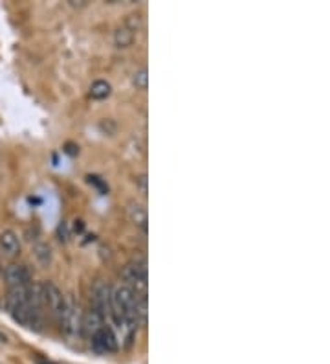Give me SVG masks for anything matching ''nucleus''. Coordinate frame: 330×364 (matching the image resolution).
Listing matches in <instances>:
<instances>
[{"label":"nucleus","mask_w":330,"mask_h":364,"mask_svg":"<svg viewBox=\"0 0 330 364\" xmlns=\"http://www.w3.org/2000/svg\"><path fill=\"white\" fill-rule=\"evenodd\" d=\"M61 331L65 333L66 339L75 340L83 337V311H81L79 303L75 302L72 296H66L65 308L61 311L59 319Z\"/></svg>","instance_id":"obj_1"},{"label":"nucleus","mask_w":330,"mask_h":364,"mask_svg":"<svg viewBox=\"0 0 330 364\" xmlns=\"http://www.w3.org/2000/svg\"><path fill=\"white\" fill-rule=\"evenodd\" d=\"M121 278L136 296H147V261L146 258L132 259L121 271Z\"/></svg>","instance_id":"obj_2"},{"label":"nucleus","mask_w":330,"mask_h":364,"mask_svg":"<svg viewBox=\"0 0 330 364\" xmlns=\"http://www.w3.org/2000/svg\"><path fill=\"white\" fill-rule=\"evenodd\" d=\"M88 340H91V346L95 354H114L120 348L118 335L109 322H105V326L100 331H95L92 337H88Z\"/></svg>","instance_id":"obj_3"},{"label":"nucleus","mask_w":330,"mask_h":364,"mask_svg":"<svg viewBox=\"0 0 330 364\" xmlns=\"http://www.w3.org/2000/svg\"><path fill=\"white\" fill-rule=\"evenodd\" d=\"M110 296H112V287L109 283L103 280H95L91 293L92 309L103 314L105 319L110 314Z\"/></svg>","instance_id":"obj_4"},{"label":"nucleus","mask_w":330,"mask_h":364,"mask_svg":"<svg viewBox=\"0 0 330 364\" xmlns=\"http://www.w3.org/2000/svg\"><path fill=\"white\" fill-rule=\"evenodd\" d=\"M42 298H45V309H48L55 319H59L66 300L65 294L61 293V289L52 282H42Z\"/></svg>","instance_id":"obj_5"},{"label":"nucleus","mask_w":330,"mask_h":364,"mask_svg":"<svg viewBox=\"0 0 330 364\" xmlns=\"http://www.w3.org/2000/svg\"><path fill=\"white\" fill-rule=\"evenodd\" d=\"M2 273H4V280L10 289L22 287V285H30L31 283L30 268L26 267V265H20V263H11Z\"/></svg>","instance_id":"obj_6"},{"label":"nucleus","mask_w":330,"mask_h":364,"mask_svg":"<svg viewBox=\"0 0 330 364\" xmlns=\"http://www.w3.org/2000/svg\"><path fill=\"white\" fill-rule=\"evenodd\" d=\"M20 238L15 230H2L0 232V250L8 258H17L20 254Z\"/></svg>","instance_id":"obj_7"},{"label":"nucleus","mask_w":330,"mask_h":364,"mask_svg":"<svg viewBox=\"0 0 330 364\" xmlns=\"http://www.w3.org/2000/svg\"><path fill=\"white\" fill-rule=\"evenodd\" d=\"M105 322H107L105 317L91 308V311L83 313V335L92 337L95 331H100V329L105 326Z\"/></svg>","instance_id":"obj_8"},{"label":"nucleus","mask_w":330,"mask_h":364,"mask_svg":"<svg viewBox=\"0 0 330 364\" xmlns=\"http://www.w3.org/2000/svg\"><path fill=\"white\" fill-rule=\"evenodd\" d=\"M127 215L136 227H140L143 232H147V208L138 201H129L127 204Z\"/></svg>","instance_id":"obj_9"},{"label":"nucleus","mask_w":330,"mask_h":364,"mask_svg":"<svg viewBox=\"0 0 330 364\" xmlns=\"http://www.w3.org/2000/svg\"><path fill=\"white\" fill-rule=\"evenodd\" d=\"M33 256H36L37 261L42 265V267H48L54 259V254H52V247L45 241H36L33 243Z\"/></svg>","instance_id":"obj_10"},{"label":"nucleus","mask_w":330,"mask_h":364,"mask_svg":"<svg viewBox=\"0 0 330 364\" xmlns=\"http://www.w3.org/2000/svg\"><path fill=\"white\" fill-rule=\"evenodd\" d=\"M112 94V85L105 79H95L91 85V98L94 100H107Z\"/></svg>","instance_id":"obj_11"},{"label":"nucleus","mask_w":330,"mask_h":364,"mask_svg":"<svg viewBox=\"0 0 330 364\" xmlns=\"http://www.w3.org/2000/svg\"><path fill=\"white\" fill-rule=\"evenodd\" d=\"M132 43H134V33L125 26H118L114 30V45L118 48H129Z\"/></svg>","instance_id":"obj_12"},{"label":"nucleus","mask_w":330,"mask_h":364,"mask_svg":"<svg viewBox=\"0 0 330 364\" xmlns=\"http://www.w3.org/2000/svg\"><path fill=\"white\" fill-rule=\"evenodd\" d=\"M143 24H146V20H143V15L141 13H129V15L125 17V22H123V26L125 28H129L132 33L136 36V31H140L141 28H143Z\"/></svg>","instance_id":"obj_13"},{"label":"nucleus","mask_w":330,"mask_h":364,"mask_svg":"<svg viewBox=\"0 0 330 364\" xmlns=\"http://www.w3.org/2000/svg\"><path fill=\"white\" fill-rule=\"evenodd\" d=\"M132 85L138 89V91H147L149 86V72L147 68H140L132 74Z\"/></svg>","instance_id":"obj_14"},{"label":"nucleus","mask_w":330,"mask_h":364,"mask_svg":"<svg viewBox=\"0 0 330 364\" xmlns=\"http://www.w3.org/2000/svg\"><path fill=\"white\" fill-rule=\"evenodd\" d=\"M100 129L103 132H105V135H109V137H114L116 135V131H118V126H116V121L114 120H101L100 121Z\"/></svg>","instance_id":"obj_15"},{"label":"nucleus","mask_w":330,"mask_h":364,"mask_svg":"<svg viewBox=\"0 0 330 364\" xmlns=\"http://www.w3.org/2000/svg\"><path fill=\"white\" fill-rule=\"evenodd\" d=\"M57 234H59V239L61 241H68L70 238V228H68V222L66 221H61L59 228H57Z\"/></svg>","instance_id":"obj_16"},{"label":"nucleus","mask_w":330,"mask_h":364,"mask_svg":"<svg viewBox=\"0 0 330 364\" xmlns=\"http://www.w3.org/2000/svg\"><path fill=\"white\" fill-rule=\"evenodd\" d=\"M86 181L91 182V184H94L95 188H100V192H101V193H107V192H109V186H107L105 182L101 181L100 177H95V175H88V177H86Z\"/></svg>","instance_id":"obj_17"},{"label":"nucleus","mask_w":330,"mask_h":364,"mask_svg":"<svg viewBox=\"0 0 330 364\" xmlns=\"http://www.w3.org/2000/svg\"><path fill=\"white\" fill-rule=\"evenodd\" d=\"M65 153L66 155H70V157H75V155H79V146H75L72 142L65 144Z\"/></svg>","instance_id":"obj_18"},{"label":"nucleus","mask_w":330,"mask_h":364,"mask_svg":"<svg viewBox=\"0 0 330 364\" xmlns=\"http://www.w3.org/2000/svg\"><path fill=\"white\" fill-rule=\"evenodd\" d=\"M136 184L140 188V192L147 195V175H140V177L136 179Z\"/></svg>","instance_id":"obj_19"},{"label":"nucleus","mask_w":330,"mask_h":364,"mask_svg":"<svg viewBox=\"0 0 330 364\" xmlns=\"http://www.w3.org/2000/svg\"><path fill=\"white\" fill-rule=\"evenodd\" d=\"M37 363H39V364H55V363H52V361H45V359H37Z\"/></svg>","instance_id":"obj_20"},{"label":"nucleus","mask_w":330,"mask_h":364,"mask_svg":"<svg viewBox=\"0 0 330 364\" xmlns=\"http://www.w3.org/2000/svg\"><path fill=\"white\" fill-rule=\"evenodd\" d=\"M0 273H2V267H0Z\"/></svg>","instance_id":"obj_21"}]
</instances>
